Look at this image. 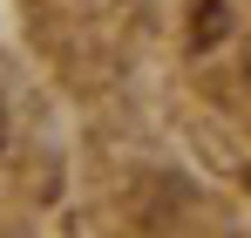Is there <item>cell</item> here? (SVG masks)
Returning <instances> with one entry per match:
<instances>
[{"label": "cell", "instance_id": "1", "mask_svg": "<svg viewBox=\"0 0 251 238\" xmlns=\"http://www.w3.org/2000/svg\"><path fill=\"white\" fill-rule=\"evenodd\" d=\"M224 34H231V7H224V0H197V21H190V48H197V55H210V48H217Z\"/></svg>", "mask_w": 251, "mask_h": 238}, {"label": "cell", "instance_id": "2", "mask_svg": "<svg viewBox=\"0 0 251 238\" xmlns=\"http://www.w3.org/2000/svg\"><path fill=\"white\" fill-rule=\"evenodd\" d=\"M0 150H7V102H0Z\"/></svg>", "mask_w": 251, "mask_h": 238}]
</instances>
